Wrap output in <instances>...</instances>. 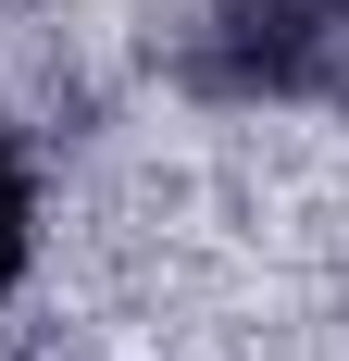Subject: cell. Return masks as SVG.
Wrapping results in <instances>:
<instances>
[{"label":"cell","mask_w":349,"mask_h":361,"mask_svg":"<svg viewBox=\"0 0 349 361\" xmlns=\"http://www.w3.org/2000/svg\"><path fill=\"white\" fill-rule=\"evenodd\" d=\"M174 87L237 112H349V0H187Z\"/></svg>","instance_id":"1"},{"label":"cell","mask_w":349,"mask_h":361,"mask_svg":"<svg viewBox=\"0 0 349 361\" xmlns=\"http://www.w3.org/2000/svg\"><path fill=\"white\" fill-rule=\"evenodd\" d=\"M37 224H50V200H37V149L0 125V299L25 287V262H37Z\"/></svg>","instance_id":"2"}]
</instances>
